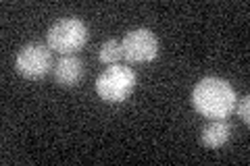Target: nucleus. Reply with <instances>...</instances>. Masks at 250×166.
Segmentation results:
<instances>
[{
  "instance_id": "f257e3e1",
  "label": "nucleus",
  "mask_w": 250,
  "mask_h": 166,
  "mask_svg": "<svg viewBox=\"0 0 250 166\" xmlns=\"http://www.w3.org/2000/svg\"><path fill=\"white\" fill-rule=\"evenodd\" d=\"M236 90L221 77H205L192 90L194 110L210 121L228 118L236 108Z\"/></svg>"
},
{
  "instance_id": "f03ea898",
  "label": "nucleus",
  "mask_w": 250,
  "mask_h": 166,
  "mask_svg": "<svg viewBox=\"0 0 250 166\" xmlns=\"http://www.w3.org/2000/svg\"><path fill=\"white\" fill-rule=\"evenodd\" d=\"M88 25L82 19L75 17H65L52 23L48 34H46V44L52 52H59L61 56H69L82 50L85 42H88Z\"/></svg>"
},
{
  "instance_id": "7ed1b4c3",
  "label": "nucleus",
  "mask_w": 250,
  "mask_h": 166,
  "mask_svg": "<svg viewBox=\"0 0 250 166\" xmlns=\"http://www.w3.org/2000/svg\"><path fill=\"white\" fill-rule=\"evenodd\" d=\"M136 88V73L125 65L106 67L96 79V93L108 104H121Z\"/></svg>"
},
{
  "instance_id": "20e7f679",
  "label": "nucleus",
  "mask_w": 250,
  "mask_h": 166,
  "mask_svg": "<svg viewBox=\"0 0 250 166\" xmlns=\"http://www.w3.org/2000/svg\"><path fill=\"white\" fill-rule=\"evenodd\" d=\"M15 69L25 79H42L54 69L52 65V50L48 44L42 42H29L17 52L15 58Z\"/></svg>"
},
{
  "instance_id": "39448f33",
  "label": "nucleus",
  "mask_w": 250,
  "mask_h": 166,
  "mask_svg": "<svg viewBox=\"0 0 250 166\" xmlns=\"http://www.w3.org/2000/svg\"><path fill=\"white\" fill-rule=\"evenodd\" d=\"M123 44V58L134 65H144V62H152L159 58L161 52V44L150 29L146 27H138L125 34L121 39Z\"/></svg>"
},
{
  "instance_id": "423d86ee",
  "label": "nucleus",
  "mask_w": 250,
  "mask_h": 166,
  "mask_svg": "<svg viewBox=\"0 0 250 166\" xmlns=\"http://www.w3.org/2000/svg\"><path fill=\"white\" fill-rule=\"evenodd\" d=\"M54 73V81L61 88H75L80 85L82 77H83V62L75 56V54H69V56H61L59 62L52 69Z\"/></svg>"
},
{
  "instance_id": "0eeeda50",
  "label": "nucleus",
  "mask_w": 250,
  "mask_h": 166,
  "mask_svg": "<svg viewBox=\"0 0 250 166\" xmlns=\"http://www.w3.org/2000/svg\"><path fill=\"white\" fill-rule=\"evenodd\" d=\"M231 131L233 129H231V125L228 123V118H217V121L208 123L207 127L202 129L200 139H202V144H205L207 148L217 149V148L225 146L231 139Z\"/></svg>"
},
{
  "instance_id": "6e6552de",
  "label": "nucleus",
  "mask_w": 250,
  "mask_h": 166,
  "mask_svg": "<svg viewBox=\"0 0 250 166\" xmlns=\"http://www.w3.org/2000/svg\"><path fill=\"white\" fill-rule=\"evenodd\" d=\"M123 58V44L119 39H106L103 46L98 48V60L103 65H119V60Z\"/></svg>"
},
{
  "instance_id": "1a4fd4ad",
  "label": "nucleus",
  "mask_w": 250,
  "mask_h": 166,
  "mask_svg": "<svg viewBox=\"0 0 250 166\" xmlns=\"http://www.w3.org/2000/svg\"><path fill=\"white\" fill-rule=\"evenodd\" d=\"M238 116L244 121L246 125L250 123V98L248 96H244L242 98V102H240V106H238Z\"/></svg>"
}]
</instances>
